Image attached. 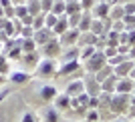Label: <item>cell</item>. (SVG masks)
Returning a JSON list of instances; mask_svg holds the SVG:
<instances>
[{
    "instance_id": "38",
    "label": "cell",
    "mask_w": 135,
    "mask_h": 122,
    "mask_svg": "<svg viewBox=\"0 0 135 122\" xmlns=\"http://www.w3.org/2000/svg\"><path fill=\"white\" fill-rule=\"evenodd\" d=\"M22 122H36V116H34V114H30V112H24Z\"/></svg>"
},
{
    "instance_id": "20",
    "label": "cell",
    "mask_w": 135,
    "mask_h": 122,
    "mask_svg": "<svg viewBox=\"0 0 135 122\" xmlns=\"http://www.w3.org/2000/svg\"><path fill=\"white\" fill-rule=\"evenodd\" d=\"M65 30H69V20H67V14H62V16H59V20H56V24L52 26V32H55V36H61Z\"/></svg>"
},
{
    "instance_id": "33",
    "label": "cell",
    "mask_w": 135,
    "mask_h": 122,
    "mask_svg": "<svg viewBox=\"0 0 135 122\" xmlns=\"http://www.w3.org/2000/svg\"><path fill=\"white\" fill-rule=\"evenodd\" d=\"M32 34H34V28L32 26H22V28H20L18 38H32Z\"/></svg>"
},
{
    "instance_id": "30",
    "label": "cell",
    "mask_w": 135,
    "mask_h": 122,
    "mask_svg": "<svg viewBox=\"0 0 135 122\" xmlns=\"http://www.w3.org/2000/svg\"><path fill=\"white\" fill-rule=\"evenodd\" d=\"M45 26V12H40V14H36V16L32 18V28L34 30H38V28Z\"/></svg>"
},
{
    "instance_id": "6",
    "label": "cell",
    "mask_w": 135,
    "mask_h": 122,
    "mask_svg": "<svg viewBox=\"0 0 135 122\" xmlns=\"http://www.w3.org/2000/svg\"><path fill=\"white\" fill-rule=\"evenodd\" d=\"M79 30L77 28H69V30H65V32L59 36V42H61V46H77V40H79Z\"/></svg>"
},
{
    "instance_id": "32",
    "label": "cell",
    "mask_w": 135,
    "mask_h": 122,
    "mask_svg": "<svg viewBox=\"0 0 135 122\" xmlns=\"http://www.w3.org/2000/svg\"><path fill=\"white\" fill-rule=\"evenodd\" d=\"M0 74L8 76V58H6L2 52H0Z\"/></svg>"
},
{
    "instance_id": "42",
    "label": "cell",
    "mask_w": 135,
    "mask_h": 122,
    "mask_svg": "<svg viewBox=\"0 0 135 122\" xmlns=\"http://www.w3.org/2000/svg\"><path fill=\"white\" fill-rule=\"evenodd\" d=\"M24 0H12V4H22Z\"/></svg>"
},
{
    "instance_id": "44",
    "label": "cell",
    "mask_w": 135,
    "mask_h": 122,
    "mask_svg": "<svg viewBox=\"0 0 135 122\" xmlns=\"http://www.w3.org/2000/svg\"><path fill=\"white\" fill-rule=\"evenodd\" d=\"M4 80H6V76H4V74H0V84L4 82Z\"/></svg>"
},
{
    "instance_id": "15",
    "label": "cell",
    "mask_w": 135,
    "mask_h": 122,
    "mask_svg": "<svg viewBox=\"0 0 135 122\" xmlns=\"http://www.w3.org/2000/svg\"><path fill=\"white\" fill-rule=\"evenodd\" d=\"M91 22H93V14H91V10H83L81 20H79V24H77V30H79V32L89 30V28H91Z\"/></svg>"
},
{
    "instance_id": "45",
    "label": "cell",
    "mask_w": 135,
    "mask_h": 122,
    "mask_svg": "<svg viewBox=\"0 0 135 122\" xmlns=\"http://www.w3.org/2000/svg\"><path fill=\"white\" fill-rule=\"evenodd\" d=\"M4 16V8H2V6H0V18Z\"/></svg>"
},
{
    "instance_id": "12",
    "label": "cell",
    "mask_w": 135,
    "mask_h": 122,
    "mask_svg": "<svg viewBox=\"0 0 135 122\" xmlns=\"http://www.w3.org/2000/svg\"><path fill=\"white\" fill-rule=\"evenodd\" d=\"M97 38L99 36H95V34L91 32V30H85V32H81L79 34V40H77V46H95V42H97Z\"/></svg>"
},
{
    "instance_id": "26",
    "label": "cell",
    "mask_w": 135,
    "mask_h": 122,
    "mask_svg": "<svg viewBox=\"0 0 135 122\" xmlns=\"http://www.w3.org/2000/svg\"><path fill=\"white\" fill-rule=\"evenodd\" d=\"M65 4H67V0H55V2H52L51 12H52V14H56V16H62V14H65Z\"/></svg>"
},
{
    "instance_id": "27",
    "label": "cell",
    "mask_w": 135,
    "mask_h": 122,
    "mask_svg": "<svg viewBox=\"0 0 135 122\" xmlns=\"http://www.w3.org/2000/svg\"><path fill=\"white\" fill-rule=\"evenodd\" d=\"M62 60H79V46H69L67 54H62Z\"/></svg>"
},
{
    "instance_id": "24",
    "label": "cell",
    "mask_w": 135,
    "mask_h": 122,
    "mask_svg": "<svg viewBox=\"0 0 135 122\" xmlns=\"http://www.w3.org/2000/svg\"><path fill=\"white\" fill-rule=\"evenodd\" d=\"M24 6H26V12L30 14V16H36V14H40V0H26L24 2Z\"/></svg>"
},
{
    "instance_id": "16",
    "label": "cell",
    "mask_w": 135,
    "mask_h": 122,
    "mask_svg": "<svg viewBox=\"0 0 135 122\" xmlns=\"http://www.w3.org/2000/svg\"><path fill=\"white\" fill-rule=\"evenodd\" d=\"M55 96H56V88L52 84H45L40 88V100L42 102H51V100H55Z\"/></svg>"
},
{
    "instance_id": "25",
    "label": "cell",
    "mask_w": 135,
    "mask_h": 122,
    "mask_svg": "<svg viewBox=\"0 0 135 122\" xmlns=\"http://www.w3.org/2000/svg\"><path fill=\"white\" fill-rule=\"evenodd\" d=\"M18 42H20L22 52H34V50L38 48V46H36V42H34L32 38H18Z\"/></svg>"
},
{
    "instance_id": "2",
    "label": "cell",
    "mask_w": 135,
    "mask_h": 122,
    "mask_svg": "<svg viewBox=\"0 0 135 122\" xmlns=\"http://www.w3.org/2000/svg\"><path fill=\"white\" fill-rule=\"evenodd\" d=\"M56 62L55 58H40L38 64H36V68H34V72H36V76L40 78H51L56 74Z\"/></svg>"
},
{
    "instance_id": "14",
    "label": "cell",
    "mask_w": 135,
    "mask_h": 122,
    "mask_svg": "<svg viewBox=\"0 0 135 122\" xmlns=\"http://www.w3.org/2000/svg\"><path fill=\"white\" fill-rule=\"evenodd\" d=\"M83 92H85L83 80H75V82H71V84L67 86V92H65V94L71 96V98H77V96H81Z\"/></svg>"
},
{
    "instance_id": "39",
    "label": "cell",
    "mask_w": 135,
    "mask_h": 122,
    "mask_svg": "<svg viewBox=\"0 0 135 122\" xmlns=\"http://www.w3.org/2000/svg\"><path fill=\"white\" fill-rule=\"evenodd\" d=\"M127 114H129L131 118H135V106H129V110H127Z\"/></svg>"
},
{
    "instance_id": "47",
    "label": "cell",
    "mask_w": 135,
    "mask_h": 122,
    "mask_svg": "<svg viewBox=\"0 0 135 122\" xmlns=\"http://www.w3.org/2000/svg\"><path fill=\"white\" fill-rule=\"evenodd\" d=\"M133 92H135V86H133Z\"/></svg>"
},
{
    "instance_id": "21",
    "label": "cell",
    "mask_w": 135,
    "mask_h": 122,
    "mask_svg": "<svg viewBox=\"0 0 135 122\" xmlns=\"http://www.w3.org/2000/svg\"><path fill=\"white\" fill-rule=\"evenodd\" d=\"M111 74H113V66H111V64H105V66H103V68H99V70H97V72L93 74V76H95V80H97V82L101 84L103 80H105L107 76H111Z\"/></svg>"
},
{
    "instance_id": "46",
    "label": "cell",
    "mask_w": 135,
    "mask_h": 122,
    "mask_svg": "<svg viewBox=\"0 0 135 122\" xmlns=\"http://www.w3.org/2000/svg\"><path fill=\"white\" fill-rule=\"evenodd\" d=\"M119 122H127V120H119Z\"/></svg>"
},
{
    "instance_id": "17",
    "label": "cell",
    "mask_w": 135,
    "mask_h": 122,
    "mask_svg": "<svg viewBox=\"0 0 135 122\" xmlns=\"http://www.w3.org/2000/svg\"><path fill=\"white\" fill-rule=\"evenodd\" d=\"M123 4H119V2H113L111 4V8H109V14H107V18L109 20H121L123 18Z\"/></svg>"
},
{
    "instance_id": "7",
    "label": "cell",
    "mask_w": 135,
    "mask_h": 122,
    "mask_svg": "<svg viewBox=\"0 0 135 122\" xmlns=\"http://www.w3.org/2000/svg\"><path fill=\"white\" fill-rule=\"evenodd\" d=\"M51 38H55V32H52L51 28H46V26L38 28V30H34V34H32V40L36 42V46L46 44V42H49Z\"/></svg>"
},
{
    "instance_id": "43",
    "label": "cell",
    "mask_w": 135,
    "mask_h": 122,
    "mask_svg": "<svg viewBox=\"0 0 135 122\" xmlns=\"http://www.w3.org/2000/svg\"><path fill=\"white\" fill-rule=\"evenodd\" d=\"M115 2H119V4H125V2H131V0H115Z\"/></svg>"
},
{
    "instance_id": "1",
    "label": "cell",
    "mask_w": 135,
    "mask_h": 122,
    "mask_svg": "<svg viewBox=\"0 0 135 122\" xmlns=\"http://www.w3.org/2000/svg\"><path fill=\"white\" fill-rule=\"evenodd\" d=\"M131 106V94H123V92H113L111 94V102H109V108L111 112L117 116V114H127Z\"/></svg>"
},
{
    "instance_id": "35",
    "label": "cell",
    "mask_w": 135,
    "mask_h": 122,
    "mask_svg": "<svg viewBox=\"0 0 135 122\" xmlns=\"http://www.w3.org/2000/svg\"><path fill=\"white\" fill-rule=\"evenodd\" d=\"M123 12H125V14H135V2H133V0L123 4Z\"/></svg>"
},
{
    "instance_id": "8",
    "label": "cell",
    "mask_w": 135,
    "mask_h": 122,
    "mask_svg": "<svg viewBox=\"0 0 135 122\" xmlns=\"http://www.w3.org/2000/svg\"><path fill=\"white\" fill-rule=\"evenodd\" d=\"M133 66H135V62L133 60H123V62H119L117 66H113V74L117 78H125V76H129L131 74V70H133Z\"/></svg>"
},
{
    "instance_id": "11",
    "label": "cell",
    "mask_w": 135,
    "mask_h": 122,
    "mask_svg": "<svg viewBox=\"0 0 135 122\" xmlns=\"http://www.w3.org/2000/svg\"><path fill=\"white\" fill-rule=\"evenodd\" d=\"M109 8H111V4L103 0V2H97V4L91 8V14H93V18H107Z\"/></svg>"
},
{
    "instance_id": "5",
    "label": "cell",
    "mask_w": 135,
    "mask_h": 122,
    "mask_svg": "<svg viewBox=\"0 0 135 122\" xmlns=\"http://www.w3.org/2000/svg\"><path fill=\"white\" fill-rule=\"evenodd\" d=\"M40 54L45 56V58H56V56L61 54V42H59V38H51L46 44L40 46Z\"/></svg>"
},
{
    "instance_id": "3",
    "label": "cell",
    "mask_w": 135,
    "mask_h": 122,
    "mask_svg": "<svg viewBox=\"0 0 135 122\" xmlns=\"http://www.w3.org/2000/svg\"><path fill=\"white\" fill-rule=\"evenodd\" d=\"M83 64H85V68H87V72L95 74L99 68H103L105 64H107V56L103 54V52H95V54L91 56V58H87Z\"/></svg>"
},
{
    "instance_id": "18",
    "label": "cell",
    "mask_w": 135,
    "mask_h": 122,
    "mask_svg": "<svg viewBox=\"0 0 135 122\" xmlns=\"http://www.w3.org/2000/svg\"><path fill=\"white\" fill-rule=\"evenodd\" d=\"M55 108L56 110H69V108H71V96L56 94L55 96Z\"/></svg>"
},
{
    "instance_id": "31",
    "label": "cell",
    "mask_w": 135,
    "mask_h": 122,
    "mask_svg": "<svg viewBox=\"0 0 135 122\" xmlns=\"http://www.w3.org/2000/svg\"><path fill=\"white\" fill-rule=\"evenodd\" d=\"M99 120H101V116H99L97 108H89L87 110V122H99Z\"/></svg>"
},
{
    "instance_id": "4",
    "label": "cell",
    "mask_w": 135,
    "mask_h": 122,
    "mask_svg": "<svg viewBox=\"0 0 135 122\" xmlns=\"http://www.w3.org/2000/svg\"><path fill=\"white\" fill-rule=\"evenodd\" d=\"M18 60L22 64V70H34L38 60H40V52H36V50L34 52H22V56Z\"/></svg>"
},
{
    "instance_id": "22",
    "label": "cell",
    "mask_w": 135,
    "mask_h": 122,
    "mask_svg": "<svg viewBox=\"0 0 135 122\" xmlns=\"http://www.w3.org/2000/svg\"><path fill=\"white\" fill-rule=\"evenodd\" d=\"M8 78H10L12 84H24V82H28V80H30V74L24 72V70H20V72H12Z\"/></svg>"
},
{
    "instance_id": "34",
    "label": "cell",
    "mask_w": 135,
    "mask_h": 122,
    "mask_svg": "<svg viewBox=\"0 0 135 122\" xmlns=\"http://www.w3.org/2000/svg\"><path fill=\"white\" fill-rule=\"evenodd\" d=\"M81 14H83V12H77V14H71V16H67L69 28H77V24H79V20H81Z\"/></svg>"
},
{
    "instance_id": "23",
    "label": "cell",
    "mask_w": 135,
    "mask_h": 122,
    "mask_svg": "<svg viewBox=\"0 0 135 122\" xmlns=\"http://www.w3.org/2000/svg\"><path fill=\"white\" fill-rule=\"evenodd\" d=\"M77 12H83L81 2H77V0H67V4H65V14L71 16V14H77Z\"/></svg>"
},
{
    "instance_id": "19",
    "label": "cell",
    "mask_w": 135,
    "mask_h": 122,
    "mask_svg": "<svg viewBox=\"0 0 135 122\" xmlns=\"http://www.w3.org/2000/svg\"><path fill=\"white\" fill-rule=\"evenodd\" d=\"M115 86H117V76L111 74V76H107L101 82V92H109V94H113V92H115Z\"/></svg>"
},
{
    "instance_id": "40",
    "label": "cell",
    "mask_w": 135,
    "mask_h": 122,
    "mask_svg": "<svg viewBox=\"0 0 135 122\" xmlns=\"http://www.w3.org/2000/svg\"><path fill=\"white\" fill-rule=\"evenodd\" d=\"M131 106H135V92H131Z\"/></svg>"
},
{
    "instance_id": "36",
    "label": "cell",
    "mask_w": 135,
    "mask_h": 122,
    "mask_svg": "<svg viewBox=\"0 0 135 122\" xmlns=\"http://www.w3.org/2000/svg\"><path fill=\"white\" fill-rule=\"evenodd\" d=\"M52 2H55V0H40V10L42 12H51Z\"/></svg>"
},
{
    "instance_id": "37",
    "label": "cell",
    "mask_w": 135,
    "mask_h": 122,
    "mask_svg": "<svg viewBox=\"0 0 135 122\" xmlns=\"http://www.w3.org/2000/svg\"><path fill=\"white\" fill-rule=\"evenodd\" d=\"M95 4H97L95 0H81V8H83V10H91Z\"/></svg>"
},
{
    "instance_id": "28",
    "label": "cell",
    "mask_w": 135,
    "mask_h": 122,
    "mask_svg": "<svg viewBox=\"0 0 135 122\" xmlns=\"http://www.w3.org/2000/svg\"><path fill=\"white\" fill-rule=\"evenodd\" d=\"M56 20H59L56 14H52V12H45V26L46 28H51V30H52V26L56 24Z\"/></svg>"
},
{
    "instance_id": "29",
    "label": "cell",
    "mask_w": 135,
    "mask_h": 122,
    "mask_svg": "<svg viewBox=\"0 0 135 122\" xmlns=\"http://www.w3.org/2000/svg\"><path fill=\"white\" fill-rule=\"evenodd\" d=\"M45 120H46V122H59V110H56L55 106H52V108H49V110L45 112Z\"/></svg>"
},
{
    "instance_id": "10",
    "label": "cell",
    "mask_w": 135,
    "mask_h": 122,
    "mask_svg": "<svg viewBox=\"0 0 135 122\" xmlns=\"http://www.w3.org/2000/svg\"><path fill=\"white\" fill-rule=\"evenodd\" d=\"M83 84H85V92H87L89 96H99V92H101V84L95 80V76L85 78Z\"/></svg>"
},
{
    "instance_id": "41",
    "label": "cell",
    "mask_w": 135,
    "mask_h": 122,
    "mask_svg": "<svg viewBox=\"0 0 135 122\" xmlns=\"http://www.w3.org/2000/svg\"><path fill=\"white\" fill-rule=\"evenodd\" d=\"M129 78H133V80H135V66H133V70H131V74H129Z\"/></svg>"
},
{
    "instance_id": "9",
    "label": "cell",
    "mask_w": 135,
    "mask_h": 122,
    "mask_svg": "<svg viewBox=\"0 0 135 122\" xmlns=\"http://www.w3.org/2000/svg\"><path fill=\"white\" fill-rule=\"evenodd\" d=\"M135 86V80L129 76L125 78H117V86H115V92H123V94H131Z\"/></svg>"
},
{
    "instance_id": "49",
    "label": "cell",
    "mask_w": 135,
    "mask_h": 122,
    "mask_svg": "<svg viewBox=\"0 0 135 122\" xmlns=\"http://www.w3.org/2000/svg\"><path fill=\"white\" fill-rule=\"evenodd\" d=\"M133 122H135V118H133Z\"/></svg>"
},
{
    "instance_id": "48",
    "label": "cell",
    "mask_w": 135,
    "mask_h": 122,
    "mask_svg": "<svg viewBox=\"0 0 135 122\" xmlns=\"http://www.w3.org/2000/svg\"><path fill=\"white\" fill-rule=\"evenodd\" d=\"M77 2H81V0H77Z\"/></svg>"
},
{
    "instance_id": "13",
    "label": "cell",
    "mask_w": 135,
    "mask_h": 122,
    "mask_svg": "<svg viewBox=\"0 0 135 122\" xmlns=\"http://www.w3.org/2000/svg\"><path fill=\"white\" fill-rule=\"evenodd\" d=\"M79 66H81V62H79V60H65V64H62V66L56 70L55 76H67V74L75 72Z\"/></svg>"
}]
</instances>
